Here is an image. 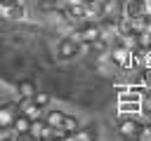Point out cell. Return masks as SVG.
<instances>
[{"label":"cell","instance_id":"cell-8","mask_svg":"<svg viewBox=\"0 0 151 141\" xmlns=\"http://www.w3.org/2000/svg\"><path fill=\"white\" fill-rule=\"evenodd\" d=\"M64 139H71V141H92L94 139V134H92V129H76V132H71V134H66Z\"/></svg>","mask_w":151,"mask_h":141},{"label":"cell","instance_id":"cell-11","mask_svg":"<svg viewBox=\"0 0 151 141\" xmlns=\"http://www.w3.org/2000/svg\"><path fill=\"white\" fill-rule=\"evenodd\" d=\"M31 101H33V103H38V106H42V108H45V106H47V103H50V94H45V92H38V89H35V94H33V96H31Z\"/></svg>","mask_w":151,"mask_h":141},{"label":"cell","instance_id":"cell-7","mask_svg":"<svg viewBox=\"0 0 151 141\" xmlns=\"http://www.w3.org/2000/svg\"><path fill=\"white\" fill-rule=\"evenodd\" d=\"M61 120H64V113L61 110H50L47 115H42V122L45 125H50V127H61Z\"/></svg>","mask_w":151,"mask_h":141},{"label":"cell","instance_id":"cell-10","mask_svg":"<svg viewBox=\"0 0 151 141\" xmlns=\"http://www.w3.org/2000/svg\"><path fill=\"white\" fill-rule=\"evenodd\" d=\"M61 129H64V134H71V132H76V129H78V118H73V115H66V113H64Z\"/></svg>","mask_w":151,"mask_h":141},{"label":"cell","instance_id":"cell-14","mask_svg":"<svg viewBox=\"0 0 151 141\" xmlns=\"http://www.w3.org/2000/svg\"><path fill=\"white\" fill-rule=\"evenodd\" d=\"M9 139H17V132L12 127H0V141H9Z\"/></svg>","mask_w":151,"mask_h":141},{"label":"cell","instance_id":"cell-18","mask_svg":"<svg viewBox=\"0 0 151 141\" xmlns=\"http://www.w3.org/2000/svg\"><path fill=\"white\" fill-rule=\"evenodd\" d=\"M149 49H151V38H149Z\"/></svg>","mask_w":151,"mask_h":141},{"label":"cell","instance_id":"cell-2","mask_svg":"<svg viewBox=\"0 0 151 141\" xmlns=\"http://www.w3.org/2000/svg\"><path fill=\"white\" fill-rule=\"evenodd\" d=\"M130 47H125V45H116L113 49H111V61L116 63V66H120V68H132V63H130Z\"/></svg>","mask_w":151,"mask_h":141},{"label":"cell","instance_id":"cell-15","mask_svg":"<svg viewBox=\"0 0 151 141\" xmlns=\"http://www.w3.org/2000/svg\"><path fill=\"white\" fill-rule=\"evenodd\" d=\"M38 5H40V9H45V12H50V9H54V7H52V0H40Z\"/></svg>","mask_w":151,"mask_h":141},{"label":"cell","instance_id":"cell-5","mask_svg":"<svg viewBox=\"0 0 151 141\" xmlns=\"http://www.w3.org/2000/svg\"><path fill=\"white\" fill-rule=\"evenodd\" d=\"M118 132L123 134V136H134L137 139V132H139V120L137 118H123L120 122H118Z\"/></svg>","mask_w":151,"mask_h":141},{"label":"cell","instance_id":"cell-13","mask_svg":"<svg viewBox=\"0 0 151 141\" xmlns=\"http://www.w3.org/2000/svg\"><path fill=\"white\" fill-rule=\"evenodd\" d=\"M137 139H142V141H151V125H139Z\"/></svg>","mask_w":151,"mask_h":141},{"label":"cell","instance_id":"cell-17","mask_svg":"<svg viewBox=\"0 0 151 141\" xmlns=\"http://www.w3.org/2000/svg\"><path fill=\"white\" fill-rule=\"evenodd\" d=\"M85 2H87V0H66L68 7H71V5H85ZM68 7H66V9H68Z\"/></svg>","mask_w":151,"mask_h":141},{"label":"cell","instance_id":"cell-4","mask_svg":"<svg viewBox=\"0 0 151 141\" xmlns=\"http://www.w3.org/2000/svg\"><path fill=\"white\" fill-rule=\"evenodd\" d=\"M78 52H80V42H78L76 38L61 40V45H59V56H61V59H73Z\"/></svg>","mask_w":151,"mask_h":141},{"label":"cell","instance_id":"cell-12","mask_svg":"<svg viewBox=\"0 0 151 141\" xmlns=\"http://www.w3.org/2000/svg\"><path fill=\"white\" fill-rule=\"evenodd\" d=\"M7 14H9L12 19H21V16L26 14V9H24V5H19V2H17V5H12V7L7 9Z\"/></svg>","mask_w":151,"mask_h":141},{"label":"cell","instance_id":"cell-1","mask_svg":"<svg viewBox=\"0 0 151 141\" xmlns=\"http://www.w3.org/2000/svg\"><path fill=\"white\" fill-rule=\"evenodd\" d=\"M73 38H76L78 42H83V45H90V42H94V40L101 38V26H99V24H85Z\"/></svg>","mask_w":151,"mask_h":141},{"label":"cell","instance_id":"cell-3","mask_svg":"<svg viewBox=\"0 0 151 141\" xmlns=\"http://www.w3.org/2000/svg\"><path fill=\"white\" fill-rule=\"evenodd\" d=\"M17 115H19V103H2L0 106V127H12Z\"/></svg>","mask_w":151,"mask_h":141},{"label":"cell","instance_id":"cell-9","mask_svg":"<svg viewBox=\"0 0 151 141\" xmlns=\"http://www.w3.org/2000/svg\"><path fill=\"white\" fill-rule=\"evenodd\" d=\"M17 89H19V96H21V99H31V96L35 94V85H33L31 80H21V82L17 85Z\"/></svg>","mask_w":151,"mask_h":141},{"label":"cell","instance_id":"cell-6","mask_svg":"<svg viewBox=\"0 0 151 141\" xmlns=\"http://www.w3.org/2000/svg\"><path fill=\"white\" fill-rule=\"evenodd\" d=\"M28 127H31V120H28L24 113H19V115L14 118V122H12V129L17 132V139H19V134H28Z\"/></svg>","mask_w":151,"mask_h":141},{"label":"cell","instance_id":"cell-16","mask_svg":"<svg viewBox=\"0 0 151 141\" xmlns=\"http://www.w3.org/2000/svg\"><path fill=\"white\" fill-rule=\"evenodd\" d=\"M19 0H0V7H5V9H9L12 5H17Z\"/></svg>","mask_w":151,"mask_h":141}]
</instances>
